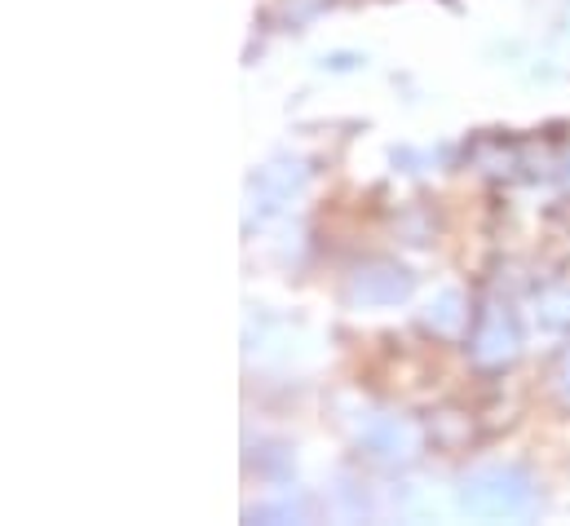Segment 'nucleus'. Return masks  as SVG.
I'll use <instances>...</instances> for the list:
<instances>
[]
</instances>
